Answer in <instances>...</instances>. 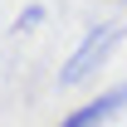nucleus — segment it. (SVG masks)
I'll return each mask as SVG.
<instances>
[{
  "label": "nucleus",
  "mask_w": 127,
  "mask_h": 127,
  "mask_svg": "<svg viewBox=\"0 0 127 127\" xmlns=\"http://www.w3.org/2000/svg\"><path fill=\"white\" fill-rule=\"evenodd\" d=\"M122 103H127V88H117V93H103V98H93L88 108H78L73 117H64L59 127H103V122L112 117V112L122 108Z\"/></svg>",
  "instance_id": "1"
},
{
  "label": "nucleus",
  "mask_w": 127,
  "mask_h": 127,
  "mask_svg": "<svg viewBox=\"0 0 127 127\" xmlns=\"http://www.w3.org/2000/svg\"><path fill=\"white\" fill-rule=\"evenodd\" d=\"M112 39H117V30H103V39L93 34V39H88V44L73 54V64H68V73H64V78H68V83H78L83 73H88V64H93V59H103V49H108Z\"/></svg>",
  "instance_id": "2"
}]
</instances>
